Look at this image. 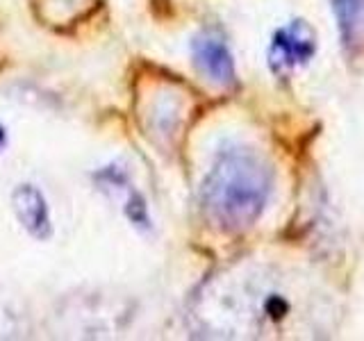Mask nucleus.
I'll return each mask as SVG.
<instances>
[{
	"label": "nucleus",
	"mask_w": 364,
	"mask_h": 341,
	"mask_svg": "<svg viewBox=\"0 0 364 341\" xmlns=\"http://www.w3.org/2000/svg\"><path fill=\"white\" fill-rule=\"evenodd\" d=\"M5 144H7V134H5V128L0 125V151L5 148Z\"/></svg>",
	"instance_id": "obj_6"
},
{
	"label": "nucleus",
	"mask_w": 364,
	"mask_h": 341,
	"mask_svg": "<svg viewBox=\"0 0 364 341\" xmlns=\"http://www.w3.org/2000/svg\"><path fill=\"white\" fill-rule=\"evenodd\" d=\"M341 43L350 53L364 48V0H333Z\"/></svg>",
	"instance_id": "obj_5"
},
{
	"label": "nucleus",
	"mask_w": 364,
	"mask_h": 341,
	"mask_svg": "<svg viewBox=\"0 0 364 341\" xmlns=\"http://www.w3.org/2000/svg\"><path fill=\"white\" fill-rule=\"evenodd\" d=\"M271 185V168L264 159L246 148H230L216 155L203 182V212L223 232L246 230L264 212Z\"/></svg>",
	"instance_id": "obj_1"
},
{
	"label": "nucleus",
	"mask_w": 364,
	"mask_h": 341,
	"mask_svg": "<svg viewBox=\"0 0 364 341\" xmlns=\"http://www.w3.org/2000/svg\"><path fill=\"white\" fill-rule=\"evenodd\" d=\"M191 57L198 71L216 87L235 85V62L225 39L214 30H203L191 41Z\"/></svg>",
	"instance_id": "obj_3"
},
{
	"label": "nucleus",
	"mask_w": 364,
	"mask_h": 341,
	"mask_svg": "<svg viewBox=\"0 0 364 341\" xmlns=\"http://www.w3.org/2000/svg\"><path fill=\"white\" fill-rule=\"evenodd\" d=\"M11 207L18 223L23 225L30 237L34 239H48L53 232L50 225V210L48 202L41 196V191L32 185H21L11 193Z\"/></svg>",
	"instance_id": "obj_4"
},
{
	"label": "nucleus",
	"mask_w": 364,
	"mask_h": 341,
	"mask_svg": "<svg viewBox=\"0 0 364 341\" xmlns=\"http://www.w3.org/2000/svg\"><path fill=\"white\" fill-rule=\"evenodd\" d=\"M316 50V32L305 21H291L276 30L269 45V66L271 71L284 77L299 66L312 60Z\"/></svg>",
	"instance_id": "obj_2"
}]
</instances>
